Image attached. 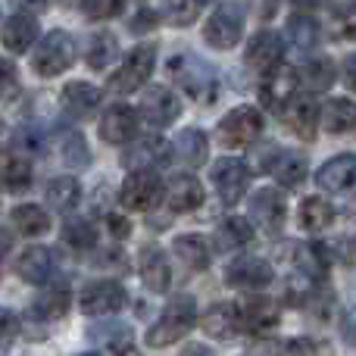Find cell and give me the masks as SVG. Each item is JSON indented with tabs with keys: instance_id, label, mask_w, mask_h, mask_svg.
<instances>
[{
	"instance_id": "d6986e66",
	"label": "cell",
	"mask_w": 356,
	"mask_h": 356,
	"mask_svg": "<svg viewBox=\"0 0 356 356\" xmlns=\"http://www.w3.org/2000/svg\"><path fill=\"white\" fill-rule=\"evenodd\" d=\"M138 259H141L138 272H141L144 284H147L150 291H156V294L169 291V284H172V269H169V259H166V253H163V247L150 241V244L141 247Z\"/></svg>"
},
{
	"instance_id": "b9f144b4",
	"label": "cell",
	"mask_w": 356,
	"mask_h": 356,
	"mask_svg": "<svg viewBox=\"0 0 356 356\" xmlns=\"http://www.w3.org/2000/svg\"><path fill=\"white\" fill-rule=\"evenodd\" d=\"M60 156L66 160V166H72V169H85L88 163H91V150H88L85 138H81L79 131L60 135Z\"/></svg>"
},
{
	"instance_id": "ba28073f",
	"label": "cell",
	"mask_w": 356,
	"mask_h": 356,
	"mask_svg": "<svg viewBox=\"0 0 356 356\" xmlns=\"http://www.w3.org/2000/svg\"><path fill=\"white\" fill-rule=\"evenodd\" d=\"M209 181H213L216 194L225 207H234V203L244 200V191L250 184V169H247L244 160L238 156H222L219 163H213L209 169Z\"/></svg>"
},
{
	"instance_id": "7a4b0ae2",
	"label": "cell",
	"mask_w": 356,
	"mask_h": 356,
	"mask_svg": "<svg viewBox=\"0 0 356 356\" xmlns=\"http://www.w3.org/2000/svg\"><path fill=\"white\" fill-rule=\"evenodd\" d=\"M197 322V303L191 294H175L172 300L166 303V309H163V316L150 325V332L144 334V341H147V347H169L175 344V341L188 338V332L194 328Z\"/></svg>"
},
{
	"instance_id": "7dc6e473",
	"label": "cell",
	"mask_w": 356,
	"mask_h": 356,
	"mask_svg": "<svg viewBox=\"0 0 356 356\" xmlns=\"http://www.w3.org/2000/svg\"><path fill=\"white\" fill-rule=\"evenodd\" d=\"M338 31L347 41H356V0H350V3L338 13Z\"/></svg>"
},
{
	"instance_id": "83f0119b",
	"label": "cell",
	"mask_w": 356,
	"mask_h": 356,
	"mask_svg": "<svg viewBox=\"0 0 356 356\" xmlns=\"http://www.w3.org/2000/svg\"><path fill=\"white\" fill-rule=\"evenodd\" d=\"M44 200H47V207L56 209V213H72L81 200V184L75 181L72 175H56V178H50L47 188H44Z\"/></svg>"
},
{
	"instance_id": "30bf717a",
	"label": "cell",
	"mask_w": 356,
	"mask_h": 356,
	"mask_svg": "<svg viewBox=\"0 0 356 356\" xmlns=\"http://www.w3.org/2000/svg\"><path fill=\"white\" fill-rule=\"evenodd\" d=\"M125 300H129V294H125V288L119 282H113V278H104V282H91L85 284V291H81L79 297V307L85 316H113L119 313V309L125 307Z\"/></svg>"
},
{
	"instance_id": "f35d334b",
	"label": "cell",
	"mask_w": 356,
	"mask_h": 356,
	"mask_svg": "<svg viewBox=\"0 0 356 356\" xmlns=\"http://www.w3.org/2000/svg\"><path fill=\"white\" fill-rule=\"evenodd\" d=\"M332 222H334V207L325 200V197L313 194L300 203V225L307 228V232L319 234V232H325Z\"/></svg>"
},
{
	"instance_id": "44dd1931",
	"label": "cell",
	"mask_w": 356,
	"mask_h": 356,
	"mask_svg": "<svg viewBox=\"0 0 356 356\" xmlns=\"http://www.w3.org/2000/svg\"><path fill=\"white\" fill-rule=\"evenodd\" d=\"M38 38H41V29H38V19L31 13H16L0 29V41H3V47L10 54H25Z\"/></svg>"
},
{
	"instance_id": "cb8c5ba5",
	"label": "cell",
	"mask_w": 356,
	"mask_h": 356,
	"mask_svg": "<svg viewBox=\"0 0 356 356\" xmlns=\"http://www.w3.org/2000/svg\"><path fill=\"white\" fill-rule=\"evenodd\" d=\"M163 191H166V209L172 213H191L203 203V184L194 175H172Z\"/></svg>"
},
{
	"instance_id": "e0dca14e",
	"label": "cell",
	"mask_w": 356,
	"mask_h": 356,
	"mask_svg": "<svg viewBox=\"0 0 356 356\" xmlns=\"http://www.w3.org/2000/svg\"><path fill=\"white\" fill-rule=\"evenodd\" d=\"M88 338L106 356H129L135 350V332H131L129 322H100V325L88 328Z\"/></svg>"
},
{
	"instance_id": "1f68e13d",
	"label": "cell",
	"mask_w": 356,
	"mask_h": 356,
	"mask_svg": "<svg viewBox=\"0 0 356 356\" xmlns=\"http://www.w3.org/2000/svg\"><path fill=\"white\" fill-rule=\"evenodd\" d=\"M297 269L309 278V282H325L328 269H332V259H328V250L316 241H307V244L297 247Z\"/></svg>"
},
{
	"instance_id": "816d5d0a",
	"label": "cell",
	"mask_w": 356,
	"mask_h": 356,
	"mask_svg": "<svg viewBox=\"0 0 356 356\" xmlns=\"http://www.w3.org/2000/svg\"><path fill=\"white\" fill-rule=\"evenodd\" d=\"M275 6H278V0H250V10L259 19H272L275 16Z\"/></svg>"
},
{
	"instance_id": "db71d44e",
	"label": "cell",
	"mask_w": 356,
	"mask_h": 356,
	"mask_svg": "<svg viewBox=\"0 0 356 356\" xmlns=\"http://www.w3.org/2000/svg\"><path fill=\"white\" fill-rule=\"evenodd\" d=\"M341 72H344V85L350 88V91H356V54H350L344 60V69H341Z\"/></svg>"
},
{
	"instance_id": "4fadbf2b",
	"label": "cell",
	"mask_w": 356,
	"mask_h": 356,
	"mask_svg": "<svg viewBox=\"0 0 356 356\" xmlns=\"http://www.w3.org/2000/svg\"><path fill=\"white\" fill-rule=\"evenodd\" d=\"M282 56H284V41L282 35L275 31H257V35L247 41V50H244V60L250 69L257 72H272V69L282 66Z\"/></svg>"
},
{
	"instance_id": "5b68a950",
	"label": "cell",
	"mask_w": 356,
	"mask_h": 356,
	"mask_svg": "<svg viewBox=\"0 0 356 356\" xmlns=\"http://www.w3.org/2000/svg\"><path fill=\"white\" fill-rule=\"evenodd\" d=\"M244 35V10L238 3H219L203 25V41L213 50H232Z\"/></svg>"
},
{
	"instance_id": "f1b7e54d",
	"label": "cell",
	"mask_w": 356,
	"mask_h": 356,
	"mask_svg": "<svg viewBox=\"0 0 356 356\" xmlns=\"http://www.w3.org/2000/svg\"><path fill=\"white\" fill-rule=\"evenodd\" d=\"M203 332L209 338H219V341H228L241 332L238 328V313H234V303H213V307L203 313L200 319Z\"/></svg>"
},
{
	"instance_id": "f6af8a7d",
	"label": "cell",
	"mask_w": 356,
	"mask_h": 356,
	"mask_svg": "<svg viewBox=\"0 0 356 356\" xmlns=\"http://www.w3.org/2000/svg\"><path fill=\"white\" fill-rule=\"evenodd\" d=\"M88 19H113L125 10V0H81Z\"/></svg>"
},
{
	"instance_id": "9c48e42d",
	"label": "cell",
	"mask_w": 356,
	"mask_h": 356,
	"mask_svg": "<svg viewBox=\"0 0 356 356\" xmlns=\"http://www.w3.org/2000/svg\"><path fill=\"white\" fill-rule=\"evenodd\" d=\"M234 313H238V328L247 334H269L278 325V307L263 294H244L234 303Z\"/></svg>"
},
{
	"instance_id": "60d3db41",
	"label": "cell",
	"mask_w": 356,
	"mask_h": 356,
	"mask_svg": "<svg viewBox=\"0 0 356 356\" xmlns=\"http://www.w3.org/2000/svg\"><path fill=\"white\" fill-rule=\"evenodd\" d=\"M288 35H291V44L300 50H309L319 44V25L313 22L309 13H300V16H291L288 19Z\"/></svg>"
},
{
	"instance_id": "8d00e7d4",
	"label": "cell",
	"mask_w": 356,
	"mask_h": 356,
	"mask_svg": "<svg viewBox=\"0 0 356 356\" xmlns=\"http://www.w3.org/2000/svg\"><path fill=\"white\" fill-rule=\"evenodd\" d=\"M85 60H88V66H91L94 72H104V69H110L113 63L119 60V41H116V35H110V31H97V35H91V41H88V50H85Z\"/></svg>"
},
{
	"instance_id": "484cf974",
	"label": "cell",
	"mask_w": 356,
	"mask_h": 356,
	"mask_svg": "<svg viewBox=\"0 0 356 356\" xmlns=\"http://www.w3.org/2000/svg\"><path fill=\"white\" fill-rule=\"evenodd\" d=\"M263 169L275 175V181L284 184V188H297V184L307 178V160L294 156V154H284V150H278V147H272V160L263 163Z\"/></svg>"
},
{
	"instance_id": "f907efd6",
	"label": "cell",
	"mask_w": 356,
	"mask_h": 356,
	"mask_svg": "<svg viewBox=\"0 0 356 356\" xmlns=\"http://www.w3.org/2000/svg\"><path fill=\"white\" fill-rule=\"evenodd\" d=\"M106 225H110V234L113 238H129L131 234V222L119 213H106Z\"/></svg>"
},
{
	"instance_id": "4316f807",
	"label": "cell",
	"mask_w": 356,
	"mask_h": 356,
	"mask_svg": "<svg viewBox=\"0 0 356 356\" xmlns=\"http://www.w3.org/2000/svg\"><path fill=\"white\" fill-rule=\"evenodd\" d=\"M253 241V225L250 219L244 216H228L219 228H216V238H213V247L219 253H228V250H241Z\"/></svg>"
},
{
	"instance_id": "9f6ffc18",
	"label": "cell",
	"mask_w": 356,
	"mask_h": 356,
	"mask_svg": "<svg viewBox=\"0 0 356 356\" xmlns=\"http://www.w3.org/2000/svg\"><path fill=\"white\" fill-rule=\"evenodd\" d=\"M181 356H216V353L209 350L207 344H188V347L181 350Z\"/></svg>"
},
{
	"instance_id": "681fc988",
	"label": "cell",
	"mask_w": 356,
	"mask_h": 356,
	"mask_svg": "<svg viewBox=\"0 0 356 356\" xmlns=\"http://www.w3.org/2000/svg\"><path fill=\"white\" fill-rule=\"evenodd\" d=\"M341 334H344V341L356 350V307L344 309V316H341Z\"/></svg>"
},
{
	"instance_id": "11a10c76",
	"label": "cell",
	"mask_w": 356,
	"mask_h": 356,
	"mask_svg": "<svg viewBox=\"0 0 356 356\" xmlns=\"http://www.w3.org/2000/svg\"><path fill=\"white\" fill-rule=\"evenodd\" d=\"M294 3V10H300V13H316V10H322V6H328L332 0H291Z\"/></svg>"
},
{
	"instance_id": "7402d4cb",
	"label": "cell",
	"mask_w": 356,
	"mask_h": 356,
	"mask_svg": "<svg viewBox=\"0 0 356 356\" xmlns=\"http://www.w3.org/2000/svg\"><path fill=\"white\" fill-rule=\"evenodd\" d=\"M54 250L50 247H41V244H35V247H25L22 253H19V259H16V275L22 278V282H29V284H44L50 275H54Z\"/></svg>"
},
{
	"instance_id": "8992f818",
	"label": "cell",
	"mask_w": 356,
	"mask_h": 356,
	"mask_svg": "<svg viewBox=\"0 0 356 356\" xmlns=\"http://www.w3.org/2000/svg\"><path fill=\"white\" fill-rule=\"evenodd\" d=\"M216 135H219V144H225L232 150L247 147L263 135V113L257 106H234L232 113H225Z\"/></svg>"
},
{
	"instance_id": "4dcf8cb0",
	"label": "cell",
	"mask_w": 356,
	"mask_h": 356,
	"mask_svg": "<svg viewBox=\"0 0 356 356\" xmlns=\"http://www.w3.org/2000/svg\"><path fill=\"white\" fill-rule=\"evenodd\" d=\"M166 154H169L166 141H163V138H156V135H147V138L135 141L129 150H125L122 163L129 169H154Z\"/></svg>"
},
{
	"instance_id": "6da1fadb",
	"label": "cell",
	"mask_w": 356,
	"mask_h": 356,
	"mask_svg": "<svg viewBox=\"0 0 356 356\" xmlns=\"http://www.w3.org/2000/svg\"><path fill=\"white\" fill-rule=\"evenodd\" d=\"M166 72L172 79V85L181 88L194 104L209 106L219 97V75H216V69L207 60H200V56L188 54V50H178V54L169 56Z\"/></svg>"
},
{
	"instance_id": "91938a15",
	"label": "cell",
	"mask_w": 356,
	"mask_h": 356,
	"mask_svg": "<svg viewBox=\"0 0 356 356\" xmlns=\"http://www.w3.org/2000/svg\"><path fill=\"white\" fill-rule=\"evenodd\" d=\"M79 356H100V353H79Z\"/></svg>"
},
{
	"instance_id": "2e32d148",
	"label": "cell",
	"mask_w": 356,
	"mask_h": 356,
	"mask_svg": "<svg viewBox=\"0 0 356 356\" xmlns=\"http://www.w3.org/2000/svg\"><path fill=\"white\" fill-rule=\"evenodd\" d=\"M316 184L328 194H347L356 188V154H338L316 172Z\"/></svg>"
},
{
	"instance_id": "ee69618b",
	"label": "cell",
	"mask_w": 356,
	"mask_h": 356,
	"mask_svg": "<svg viewBox=\"0 0 356 356\" xmlns=\"http://www.w3.org/2000/svg\"><path fill=\"white\" fill-rule=\"evenodd\" d=\"M19 91H22V81H19L16 63H10L6 56H0V100L10 104V100L19 97Z\"/></svg>"
},
{
	"instance_id": "d6a6232c",
	"label": "cell",
	"mask_w": 356,
	"mask_h": 356,
	"mask_svg": "<svg viewBox=\"0 0 356 356\" xmlns=\"http://www.w3.org/2000/svg\"><path fill=\"white\" fill-rule=\"evenodd\" d=\"M294 75H297V81L307 88V94H322L334 85V75L338 72H334V63L328 60V56H319V60L303 63Z\"/></svg>"
},
{
	"instance_id": "74e56055",
	"label": "cell",
	"mask_w": 356,
	"mask_h": 356,
	"mask_svg": "<svg viewBox=\"0 0 356 356\" xmlns=\"http://www.w3.org/2000/svg\"><path fill=\"white\" fill-rule=\"evenodd\" d=\"M10 216L16 232L25 234V238H41V234L50 232V213H44V207H38V203H22Z\"/></svg>"
},
{
	"instance_id": "8fae6325",
	"label": "cell",
	"mask_w": 356,
	"mask_h": 356,
	"mask_svg": "<svg viewBox=\"0 0 356 356\" xmlns=\"http://www.w3.org/2000/svg\"><path fill=\"white\" fill-rule=\"evenodd\" d=\"M138 110H141V116L147 119L150 125L166 129V125H172L175 119L181 116V100H178V94L172 88L154 85L141 94V106H138Z\"/></svg>"
},
{
	"instance_id": "277c9868",
	"label": "cell",
	"mask_w": 356,
	"mask_h": 356,
	"mask_svg": "<svg viewBox=\"0 0 356 356\" xmlns=\"http://www.w3.org/2000/svg\"><path fill=\"white\" fill-rule=\"evenodd\" d=\"M154 63H156V47L154 44H138L135 50H129L119 69L110 75V91L113 94H131L138 88H144V81L154 75Z\"/></svg>"
},
{
	"instance_id": "ac0fdd59",
	"label": "cell",
	"mask_w": 356,
	"mask_h": 356,
	"mask_svg": "<svg viewBox=\"0 0 356 356\" xmlns=\"http://www.w3.org/2000/svg\"><path fill=\"white\" fill-rule=\"evenodd\" d=\"M100 138L106 144H129L138 138V113L125 104H116L100 116Z\"/></svg>"
},
{
	"instance_id": "d4e9b609",
	"label": "cell",
	"mask_w": 356,
	"mask_h": 356,
	"mask_svg": "<svg viewBox=\"0 0 356 356\" xmlns=\"http://www.w3.org/2000/svg\"><path fill=\"white\" fill-rule=\"evenodd\" d=\"M69 303H72V294L66 284H50L31 300V316L38 322H56L69 313Z\"/></svg>"
},
{
	"instance_id": "ab89813d",
	"label": "cell",
	"mask_w": 356,
	"mask_h": 356,
	"mask_svg": "<svg viewBox=\"0 0 356 356\" xmlns=\"http://www.w3.org/2000/svg\"><path fill=\"white\" fill-rule=\"evenodd\" d=\"M63 241L79 253L94 250V244H97V228L88 219H81V216H69L66 225H63Z\"/></svg>"
},
{
	"instance_id": "d590c367",
	"label": "cell",
	"mask_w": 356,
	"mask_h": 356,
	"mask_svg": "<svg viewBox=\"0 0 356 356\" xmlns=\"http://www.w3.org/2000/svg\"><path fill=\"white\" fill-rule=\"evenodd\" d=\"M172 250L191 272H207L209 269V257H213V253H209V244L200 238V234H181V238H175Z\"/></svg>"
},
{
	"instance_id": "c3c4849f",
	"label": "cell",
	"mask_w": 356,
	"mask_h": 356,
	"mask_svg": "<svg viewBox=\"0 0 356 356\" xmlns=\"http://www.w3.org/2000/svg\"><path fill=\"white\" fill-rule=\"evenodd\" d=\"M156 25H160V16H156L154 10H141L135 19L129 22V29L135 31V35H144V31H154Z\"/></svg>"
},
{
	"instance_id": "836d02e7",
	"label": "cell",
	"mask_w": 356,
	"mask_h": 356,
	"mask_svg": "<svg viewBox=\"0 0 356 356\" xmlns=\"http://www.w3.org/2000/svg\"><path fill=\"white\" fill-rule=\"evenodd\" d=\"M31 178H35V169L25 156L13 154L0 160V188L10 191V194H22V191L31 188Z\"/></svg>"
},
{
	"instance_id": "680465c9",
	"label": "cell",
	"mask_w": 356,
	"mask_h": 356,
	"mask_svg": "<svg viewBox=\"0 0 356 356\" xmlns=\"http://www.w3.org/2000/svg\"><path fill=\"white\" fill-rule=\"evenodd\" d=\"M3 141H6V129H3V122H0V147H3Z\"/></svg>"
},
{
	"instance_id": "f546056e",
	"label": "cell",
	"mask_w": 356,
	"mask_h": 356,
	"mask_svg": "<svg viewBox=\"0 0 356 356\" xmlns=\"http://www.w3.org/2000/svg\"><path fill=\"white\" fill-rule=\"evenodd\" d=\"M319 122L328 135H341V131H350L356 125V104L347 97H332L325 106L319 110Z\"/></svg>"
},
{
	"instance_id": "9a60e30c",
	"label": "cell",
	"mask_w": 356,
	"mask_h": 356,
	"mask_svg": "<svg viewBox=\"0 0 356 356\" xmlns=\"http://www.w3.org/2000/svg\"><path fill=\"white\" fill-rule=\"evenodd\" d=\"M282 119L288 122V129L294 131L303 141H313L316 131H319V106H316L313 94H300V97H291L288 106L282 110Z\"/></svg>"
},
{
	"instance_id": "5bb4252c",
	"label": "cell",
	"mask_w": 356,
	"mask_h": 356,
	"mask_svg": "<svg viewBox=\"0 0 356 356\" xmlns=\"http://www.w3.org/2000/svg\"><path fill=\"white\" fill-rule=\"evenodd\" d=\"M225 282L241 291H259L272 282V266L263 257H238L234 263H228Z\"/></svg>"
},
{
	"instance_id": "7c38bea8",
	"label": "cell",
	"mask_w": 356,
	"mask_h": 356,
	"mask_svg": "<svg viewBox=\"0 0 356 356\" xmlns=\"http://www.w3.org/2000/svg\"><path fill=\"white\" fill-rule=\"evenodd\" d=\"M250 219L266 232H282L284 219H288V203L278 188H259L250 197Z\"/></svg>"
},
{
	"instance_id": "bcb514c9",
	"label": "cell",
	"mask_w": 356,
	"mask_h": 356,
	"mask_svg": "<svg viewBox=\"0 0 356 356\" xmlns=\"http://www.w3.org/2000/svg\"><path fill=\"white\" fill-rule=\"evenodd\" d=\"M19 338V316L13 309L0 307V353Z\"/></svg>"
},
{
	"instance_id": "52a82bcc",
	"label": "cell",
	"mask_w": 356,
	"mask_h": 356,
	"mask_svg": "<svg viewBox=\"0 0 356 356\" xmlns=\"http://www.w3.org/2000/svg\"><path fill=\"white\" fill-rule=\"evenodd\" d=\"M163 194V181L156 169H131L129 178L119 188V203L131 213H147Z\"/></svg>"
},
{
	"instance_id": "7bdbcfd3",
	"label": "cell",
	"mask_w": 356,
	"mask_h": 356,
	"mask_svg": "<svg viewBox=\"0 0 356 356\" xmlns=\"http://www.w3.org/2000/svg\"><path fill=\"white\" fill-rule=\"evenodd\" d=\"M200 6L203 0H163V16L169 19V25H191L197 16H200Z\"/></svg>"
},
{
	"instance_id": "f5cc1de1",
	"label": "cell",
	"mask_w": 356,
	"mask_h": 356,
	"mask_svg": "<svg viewBox=\"0 0 356 356\" xmlns=\"http://www.w3.org/2000/svg\"><path fill=\"white\" fill-rule=\"evenodd\" d=\"M10 3L16 6L19 13H44L50 0H10Z\"/></svg>"
},
{
	"instance_id": "ffe728a7",
	"label": "cell",
	"mask_w": 356,
	"mask_h": 356,
	"mask_svg": "<svg viewBox=\"0 0 356 356\" xmlns=\"http://www.w3.org/2000/svg\"><path fill=\"white\" fill-rule=\"evenodd\" d=\"M294 91H297V75L284 72V69H272V72H266L263 85H259V100H263V106L269 113L282 116V110L294 97Z\"/></svg>"
},
{
	"instance_id": "603a6c76",
	"label": "cell",
	"mask_w": 356,
	"mask_h": 356,
	"mask_svg": "<svg viewBox=\"0 0 356 356\" xmlns=\"http://www.w3.org/2000/svg\"><path fill=\"white\" fill-rule=\"evenodd\" d=\"M60 104L66 110V116L72 119H91L94 110L100 106V91L88 81H69L60 94Z\"/></svg>"
},
{
	"instance_id": "e575fe53",
	"label": "cell",
	"mask_w": 356,
	"mask_h": 356,
	"mask_svg": "<svg viewBox=\"0 0 356 356\" xmlns=\"http://www.w3.org/2000/svg\"><path fill=\"white\" fill-rule=\"evenodd\" d=\"M175 156L184 163V166L197 169L209 160V141L200 129H184L181 135L175 138Z\"/></svg>"
},
{
	"instance_id": "3957f363",
	"label": "cell",
	"mask_w": 356,
	"mask_h": 356,
	"mask_svg": "<svg viewBox=\"0 0 356 356\" xmlns=\"http://www.w3.org/2000/svg\"><path fill=\"white\" fill-rule=\"evenodd\" d=\"M75 63V38L63 29L47 31L44 38H38L35 54H31V69L41 79H56Z\"/></svg>"
},
{
	"instance_id": "6f0895ef",
	"label": "cell",
	"mask_w": 356,
	"mask_h": 356,
	"mask_svg": "<svg viewBox=\"0 0 356 356\" xmlns=\"http://www.w3.org/2000/svg\"><path fill=\"white\" fill-rule=\"evenodd\" d=\"M13 247V238H10V232H6V228H0V257H3L6 250H10Z\"/></svg>"
}]
</instances>
